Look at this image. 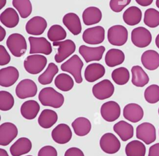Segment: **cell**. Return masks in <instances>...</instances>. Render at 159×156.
Segmentation results:
<instances>
[{"mask_svg":"<svg viewBox=\"0 0 159 156\" xmlns=\"http://www.w3.org/2000/svg\"><path fill=\"white\" fill-rule=\"evenodd\" d=\"M135 1L138 4L143 7L150 6L153 1V0H135Z\"/></svg>","mask_w":159,"mask_h":156,"instance_id":"c3c4849f","label":"cell"},{"mask_svg":"<svg viewBox=\"0 0 159 156\" xmlns=\"http://www.w3.org/2000/svg\"><path fill=\"white\" fill-rule=\"evenodd\" d=\"M16 94L20 99L32 98L37 93V86L36 83L30 79H24L16 86Z\"/></svg>","mask_w":159,"mask_h":156,"instance_id":"30bf717a","label":"cell"},{"mask_svg":"<svg viewBox=\"0 0 159 156\" xmlns=\"http://www.w3.org/2000/svg\"><path fill=\"white\" fill-rule=\"evenodd\" d=\"M58 72V68L56 64L53 62L48 63L46 70L38 78V81L42 85L50 84L54 76Z\"/></svg>","mask_w":159,"mask_h":156,"instance_id":"d590c367","label":"cell"},{"mask_svg":"<svg viewBox=\"0 0 159 156\" xmlns=\"http://www.w3.org/2000/svg\"><path fill=\"white\" fill-rule=\"evenodd\" d=\"M71 127L76 135L82 137L89 133L91 129V124L88 119L84 117H79L73 121Z\"/></svg>","mask_w":159,"mask_h":156,"instance_id":"d6a6232c","label":"cell"},{"mask_svg":"<svg viewBox=\"0 0 159 156\" xmlns=\"http://www.w3.org/2000/svg\"><path fill=\"white\" fill-rule=\"evenodd\" d=\"M143 66L148 70H155L159 67V53L154 50H147L141 56Z\"/></svg>","mask_w":159,"mask_h":156,"instance_id":"484cf974","label":"cell"},{"mask_svg":"<svg viewBox=\"0 0 159 156\" xmlns=\"http://www.w3.org/2000/svg\"><path fill=\"white\" fill-rule=\"evenodd\" d=\"M130 2L131 0H110L109 7L113 12L117 13L121 12Z\"/></svg>","mask_w":159,"mask_h":156,"instance_id":"7bdbcfd3","label":"cell"},{"mask_svg":"<svg viewBox=\"0 0 159 156\" xmlns=\"http://www.w3.org/2000/svg\"><path fill=\"white\" fill-rule=\"evenodd\" d=\"M54 47H58L57 52L54 57L57 63H61L71 55L76 50L75 43L70 39L53 42Z\"/></svg>","mask_w":159,"mask_h":156,"instance_id":"8992f818","label":"cell"},{"mask_svg":"<svg viewBox=\"0 0 159 156\" xmlns=\"http://www.w3.org/2000/svg\"><path fill=\"white\" fill-rule=\"evenodd\" d=\"M105 50L106 48L103 45L93 47L81 45L78 49L80 54L84 58L86 63L101 60Z\"/></svg>","mask_w":159,"mask_h":156,"instance_id":"7c38bea8","label":"cell"},{"mask_svg":"<svg viewBox=\"0 0 159 156\" xmlns=\"http://www.w3.org/2000/svg\"><path fill=\"white\" fill-rule=\"evenodd\" d=\"M152 40V34L145 27H137L131 32V41L137 47H147L150 44Z\"/></svg>","mask_w":159,"mask_h":156,"instance_id":"ba28073f","label":"cell"},{"mask_svg":"<svg viewBox=\"0 0 159 156\" xmlns=\"http://www.w3.org/2000/svg\"><path fill=\"white\" fill-rule=\"evenodd\" d=\"M155 45L158 47V48H159V34L157 35L155 38Z\"/></svg>","mask_w":159,"mask_h":156,"instance_id":"f5cc1de1","label":"cell"},{"mask_svg":"<svg viewBox=\"0 0 159 156\" xmlns=\"http://www.w3.org/2000/svg\"><path fill=\"white\" fill-rule=\"evenodd\" d=\"M1 23L7 28L16 27L19 22V16L12 7H7L0 14Z\"/></svg>","mask_w":159,"mask_h":156,"instance_id":"603a6c76","label":"cell"},{"mask_svg":"<svg viewBox=\"0 0 159 156\" xmlns=\"http://www.w3.org/2000/svg\"><path fill=\"white\" fill-rule=\"evenodd\" d=\"M111 78L114 83L118 85L127 83L130 78V73L125 67H119L114 69L111 73Z\"/></svg>","mask_w":159,"mask_h":156,"instance_id":"f35d334b","label":"cell"},{"mask_svg":"<svg viewBox=\"0 0 159 156\" xmlns=\"http://www.w3.org/2000/svg\"><path fill=\"white\" fill-rule=\"evenodd\" d=\"M132 83L137 87H143L149 82V77L144 70L139 65H134L131 68Z\"/></svg>","mask_w":159,"mask_h":156,"instance_id":"1f68e13d","label":"cell"},{"mask_svg":"<svg viewBox=\"0 0 159 156\" xmlns=\"http://www.w3.org/2000/svg\"><path fill=\"white\" fill-rule=\"evenodd\" d=\"M6 45L12 55L16 57L23 56L27 49L25 39L19 33H13L9 35L6 40Z\"/></svg>","mask_w":159,"mask_h":156,"instance_id":"7a4b0ae2","label":"cell"},{"mask_svg":"<svg viewBox=\"0 0 159 156\" xmlns=\"http://www.w3.org/2000/svg\"><path fill=\"white\" fill-rule=\"evenodd\" d=\"M38 156H57V151L51 145H45L39 150Z\"/></svg>","mask_w":159,"mask_h":156,"instance_id":"ee69618b","label":"cell"},{"mask_svg":"<svg viewBox=\"0 0 159 156\" xmlns=\"http://www.w3.org/2000/svg\"><path fill=\"white\" fill-rule=\"evenodd\" d=\"M19 73L18 70L13 67L9 66L0 70V85L2 87L12 86L19 79Z\"/></svg>","mask_w":159,"mask_h":156,"instance_id":"d6986e66","label":"cell"},{"mask_svg":"<svg viewBox=\"0 0 159 156\" xmlns=\"http://www.w3.org/2000/svg\"><path fill=\"white\" fill-rule=\"evenodd\" d=\"M47 58L40 54H30L24 61V67L25 71L32 75L40 73L46 67Z\"/></svg>","mask_w":159,"mask_h":156,"instance_id":"277c9868","label":"cell"},{"mask_svg":"<svg viewBox=\"0 0 159 156\" xmlns=\"http://www.w3.org/2000/svg\"><path fill=\"white\" fill-rule=\"evenodd\" d=\"M12 4L22 19L27 18L32 12V5L30 0H12Z\"/></svg>","mask_w":159,"mask_h":156,"instance_id":"8d00e7d4","label":"cell"},{"mask_svg":"<svg viewBox=\"0 0 159 156\" xmlns=\"http://www.w3.org/2000/svg\"><path fill=\"white\" fill-rule=\"evenodd\" d=\"M156 6L159 9V0H156Z\"/></svg>","mask_w":159,"mask_h":156,"instance_id":"db71d44e","label":"cell"},{"mask_svg":"<svg viewBox=\"0 0 159 156\" xmlns=\"http://www.w3.org/2000/svg\"><path fill=\"white\" fill-rule=\"evenodd\" d=\"M47 37L50 41L53 42L64 40L66 37V32L61 25L54 24L49 28Z\"/></svg>","mask_w":159,"mask_h":156,"instance_id":"74e56055","label":"cell"},{"mask_svg":"<svg viewBox=\"0 0 159 156\" xmlns=\"http://www.w3.org/2000/svg\"><path fill=\"white\" fill-rule=\"evenodd\" d=\"M38 98L43 106L53 108H60L65 101L63 95L57 91L52 87L42 88L39 93Z\"/></svg>","mask_w":159,"mask_h":156,"instance_id":"6da1fadb","label":"cell"},{"mask_svg":"<svg viewBox=\"0 0 159 156\" xmlns=\"http://www.w3.org/2000/svg\"><path fill=\"white\" fill-rule=\"evenodd\" d=\"M123 116L131 122H139L143 117L142 108L136 103H129L125 105L123 109Z\"/></svg>","mask_w":159,"mask_h":156,"instance_id":"ffe728a7","label":"cell"},{"mask_svg":"<svg viewBox=\"0 0 159 156\" xmlns=\"http://www.w3.org/2000/svg\"><path fill=\"white\" fill-rule=\"evenodd\" d=\"M101 115L107 122H114L120 115V108L119 104L114 101H109L101 107Z\"/></svg>","mask_w":159,"mask_h":156,"instance_id":"9a60e30c","label":"cell"},{"mask_svg":"<svg viewBox=\"0 0 159 156\" xmlns=\"http://www.w3.org/2000/svg\"><path fill=\"white\" fill-rule=\"evenodd\" d=\"M113 130L122 141H127L134 135L133 126L130 124L122 120L114 125Z\"/></svg>","mask_w":159,"mask_h":156,"instance_id":"f1b7e54d","label":"cell"},{"mask_svg":"<svg viewBox=\"0 0 159 156\" xmlns=\"http://www.w3.org/2000/svg\"><path fill=\"white\" fill-rule=\"evenodd\" d=\"M125 152L127 156H145L146 148L142 142L134 140L126 145Z\"/></svg>","mask_w":159,"mask_h":156,"instance_id":"836d02e7","label":"cell"},{"mask_svg":"<svg viewBox=\"0 0 159 156\" xmlns=\"http://www.w3.org/2000/svg\"><path fill=\"white\" fill-rule=\"evenodd\" d=\"M148 156H159V143L155 144L149 148Z\"/></svg>","mask_w":159,"mask_h":156,"instance_id":"7dc6e473","label":"cell"},{"mask_svg":"<svg viewBox=\"0 0 159 156\" xmlns=\"http://www.w3.org/2000/svg\"><path fill=\"white\" fill-rule=\"evenodd\" d=\"M105 63L109 67H114L122 64L125 60V54L120 49L111 48L105 55Z\"/></svg>","mask_w":159,"mask_h":156,"instance_id":"83f0119b","label":"cell"},{"mask_svg":"<svg viewBox=\"0 0 159 156\" xmlns=\"http://www.w3.org/2000/svg\"><path fill=\"white\" fill-rule=\"evenodd\" d=\"M28 39L30 43L29 53H42L45 55H48L52 52V45L45 37L30 36Z\"/></svg>","mask_w":159,"mask_h":156,"instance_id":"52a82bcc","label":"cell"},{"mask_svg":"<svg viewBox=\"0 0 159 156\" xmlns=\"http://www.w3.org/2000/svg\"><path fill=\"white\" fill-rule=\"evenodd\" d=\"M6 4V0H0V9H2Z\"/></svg>","mask_w":159,"mask_h":156,"instance_id":"816d5d0a","label":"cell"},{"mask_svg":"<svg viewBox=\"0 0 159 156\" xmlns=\"http://www.w3.org/2000/svg\"><path fill=\"white\" fill-rule=\"evenodd\" d=\"M143 22L150 28L158 27L159 25V11L154 8L147 9L144 13Z\"/></svg>","mask_w":159,"mask_h":156,"instance_id":"ab89813d","label":"cell"},{"mask_svg":"<svg viewBox=\"0 0 159 156\" xmlns=\"http://www.w3.org/2000/svg\"><path fill=\"white\" fill-rule=\"evenodd\" d=\"M106 73L104 67L98 63L89 64L85 68L84 76L85 80L89 83H93L101 78Z\"/></svg>","mask_w":159,"mask_h":156,"instance_id":"44dd1931","label":"cell"},{"mask_svg":"<svg viewBox=\"0 0 159 156\" xmlns=\"http://www.w3.org/2000/svg\"><path fill=\"white\" fill-rule=\"evenodd\" d=\"M58 115L57 112L52 109H43L38 118L39 126L43 129H49L52 127L57 121Z\"/></svg>","mask_w":159,"mask_h":156,"instance_id":"4dcf8cb0","label":"cell"},{"mask_svg":"<svg viewBox=\"0 0 159 156\" xmlns=\"http://www.w3.org/2000/svg\"><path fill=\"white\" fill-rule=\"evenodd\" d=\"M11 61V57L6 48L2 45H0V65L4 66Z\"/></svg>","mask_w":159,"mask_h":156,"instance_id":"f6af8a7d","label":"cell"},{"mask_svg":"<svg viewBox=\"0 0 159 156\" xmlns=\"http://www.w3.org/2000/svg\"><path fill=\"white\" fill-rule=\"evenodd\" d=\"M14 104V99L12 94L6 91H0V109L3 111L10 110Z\"/></svg>","mask_w":159,"mask_h":156,"instance_id":"b9f144b4","label":"cell"},{"mask_svg":"<svg viewBox=\"0 0 159 156\" xmlns=\"http://www.w3.org/2000/svg\"><path fill=\"white\" fill-rule=\"evenodd\" d=\"M144 98L147 102L150 104H155L159 101V86L151 85L144 91Z\"/></svg>","mask_w":159,"mask_h":156,"instance_id":"60d3db41","label":"cell"},{"mask_svg":"<svg viewBox=\"0 0 159 156\" xmlns=\"http://www.w3.org/2000/svg\"><path fill=\"white\" fill-rule=\"evenodd\" d=\"M26 156H32V155H26Z\"/></svg>","mask_w":159,"mask_h":156,"instance_id":"9f6ffc18","label":"cell"},{"mask_svg":"<svg viewBox=\"0 0 159 156\" xmlns=\"http://www.w3.org/2000/svg\"><path fill=\"white\" fill-rule=\"evenodd\" d=\"M99 145L104 152L109 154H114L119 150L120 142L114 134L111 132H107L101 137Z\"/></svg>","mask_w":159,"mask_h":156,"instance_id":"5bb4252c","label":"cell"},{"mask_svg":"<svg viewBox=\"0 0 159 156\" xmlns=\"http://www.w3.org/2000/svg\"><path fill=\"white\" fill-rule=\"evenodd\" d=\"M47 27V22L45 18L36 16L30 19L25 24V31L32 35H42Z\"/></svg>","mask_w":159,"mask_h":156,"instance_id":"2e32d148","label":"cell"},{"mask_svg":"<svg viewBox=\"0 0 159 156\" xmlns=\"http://www.w3.org/2000/svg\"><path fill=\"white\" fill-rule=\"evenodd\" d=\"M52 139L57 144H65L68 143L72 137V132L69 126L61 123L57 125L52 131Z\"/></svg>","mask_w":159,"mask_h":156,"instance_id":"ac0fdd59","label":"cell"},{"mask_svg":"<svg viewBox=\"0 0 159 156\" xmlns=\"http://www.w3.org/2000/svg\"><path fill=\"white\" fill-rule=\"evenodd\" d=\"M82 39L87 44L98 45L101 44L105 39V29L101 25L88 28L84 30Z\"/></svg>","mask_w":159,"mask_h":156,"instance_id":"9c48e42d","label":"cell"},{"mask_svg":"<svg viewBox=\"0 0 159 156\" xmlns=\"http://www.w3.org/2000/svg\"><path fill=\"white\" fill-rule=\"evenodd\" d=\"M64 156H84V155L79 148L71 147L66 150Z\"/></svg>","mask_w":159,"mask_h":156,"instance_id":"bcb514c9","label":"cell"},{"mask_svg":"<svg viewBox=\"0 0 159 156\" xmlns=\"http://www.w3.org/2000/svg\"><path fill=\"white\" fill-rule=\"evenodd\" d=\"M107 37L111 45L122 46L127 41L128 30L122 25H114L108 29Z\"/></svg>","mask_w":159,"mask_h":156,"instance_id":"5b68a950","label":"cell"},{"mask_svg":"<svg viewBox=\"0 0 159 156\" xmlns=\"http://www.w3.org/2000/svg\"><path fill=\"white\" fill-rule=\"evenodd\" d=\"M158 114H159V108H158Z\"/></svg>","mask_w":159,"mask_h":156,"instance_id":"11a10c76","label":"cell"},{"mask_svg":"<svg viewBox=\"0 0 159 156\" xmlns=\"http://www.w3.org/2000/svg\"><path fill=\"white\" fill-rule=\"evenodd\" d=\"M83 67V62L80 57L75 54L69 59L61 65L60 68L63 71L70 73L76 83L80 84L83 81L81 70Z\"/></svg>","mask_w":159,"mask_h":156,"instance_id":"3957f363","label":"cell"},{"mask_svg":"<svg viewBox=\"0 0 159 156\" xmlns=\"http://www.w3.org/2000/svg\"><path fill=\"white\" fill-rule=\"evenodd\" d=\"M32 146V142L28 138L20 137L11 146L9 151L12 156H20L29 153Z\"/></svg>","mask_w":159,"mask_h":156,"instance_id":"d4e9b609","label":"cell"},{"mask_svg":"<svg viewBox=\"0 0 159 156\" xmlns=\"http://www.w3.org/2000/svg\"><path fill=\"white\" fill-rule=\"evenodd\" d=\"M40 111V105L35 100H28L22 103L20 107V113L26 119H34Z\"/></svg>","mask_w":159,"mask_h":156,"instance_id":"f546056e","label":"cell"},{"mask_svg":"<svg viewBox=\"0 0 159 156\" xmlns=\"http://www.w3.org/2000/svg\"><path fill=\"white\" fill-rule=\"evenodd\" d=\"M136 137L147 145H149L156 140V129L150 122H143L136 128Z\"/></svg>","mask_w":159,"mask_h":156,"instance_id":"4fadbf2b","label":"cell"},{"mask_svg":"<svg viewBox=\"0 0 159 156\" xmlns=\"http://www.w3.org/2000/svg\"><path fill=\"white\" fill-rule=\"evenodd\" d=\"M63 24L68 30L74 35L80 34L82 30V25L79 16L74 12L66 14L62 19Z\"/></svg>","mask_w":159,"mask_h":156,"instance_id":"7402d4cb","label":"cell"},{"mask_svg":"<svg viewBox=\"0 0 159 156\" xmlns=\"http://www.w3.org/2000/svg\"><path fill=\"white\" fill-rule=\"evenodd\" d=\"M54 83L58 89L65 92L71 90L74 86L73 78L68 74L65 73L58 74L55 78Z\"/></svg>","mask_w":159,"mask_h":156,"instance_id":"e575fe53","label":"cell"},{"mask_svg":"<svg viewBox=\"0 0 159 156\" xmlns=\"http://www.w3.org/2000/svg\"><path fill=\"white\" fill-rule=\"evenodd\" d=\"M18 130L12 122H4L0 125V145H9L17 135Z\"/></svg>","mask_w":159,"mask_h":156,"instance_id":"e0dca14e","label":"cell"},{"mask_svg":"<svg viewBox=\"0 0 159 156\" xmlns=\"http://www.w3.org/2000/svg\"><path fill=\"white\" fill-rule=\"evenodd\" d=\"M142 17V11L138 7L135 6L128 7L122 14L124 22L130 26L139 24L141 21Z\"/></svg>","mask_w":159,"mask_h":156,"instance_id":"4316f807","label":"cell"},{"mask_svg":"<svg viewBox=\"0 0 159 156\" xmlns=\"http://www.w3.org/2000/svg\"><path fill=\"white\" fill-rule=\"evenodd\" d=\"M0 156H9L6 150L3 149H0Z\"/></svg>","mask_w":159,"mask_h":156,"instance_id":"f907efd6","label":"cell"},{"mask_svg":"<svg viewBox=\"0 0 159 156\" xmlns=\"http://www.w3.org/2000/svg\"><path fill=\"white\" fill-rule=\"evenodd\" d=\"M92 93L96 99H106L112 96L114 93V86L110 80L105 79L93 86Z\"/></svg>","mask_w":159,"mask_h":156,"instance_id":"8fae6325","label":"cell"},{"mask_svg":"<svg viewBox=\"0 0 159 156\" xmlns=\"http://www.w3.org/2000/svg\"><path fill=\"white\" fill-rule=\"evenodd\" d=\"M102 12L97 7L89 6L83 12L82 19L86 25H92L99 23L102 19Z\"/></svg>","mask_w":159,"mask_h":156,"instance_id":"cb8c5ba5","label":"cell"},{"mask_svg":"<svg viewBox=\"0 0 159 156\" xmlns=\"http://www.w3.org/2000/svg\"><path fill=\"white\" fill-rule=\"evenodd\" d=\"M6 35V32L5 29L2 26H0V42H2L4 39Z\"/></svg>","mask_w":159,"mask_h":156,"instance_id":"681fc988","label":"cell"}]
</instances>
